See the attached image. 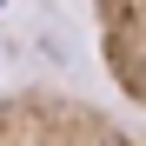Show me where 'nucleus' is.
<instances>
[{"instance_id":"1","label":"nucleus","mask_w":146,"mask_h":146,"mask_svg":"<svg viewBox=\"0 0 146 146\" xmlns=\"http://www.w3.org/2000/svg\"><path fill=\"white\" fill-rule=\"evenodd\" d=\"M0 146H146V139L80 93L20 86L0 100Z\"/></svg>"},{"instance_id":"2","label":"nucleus","mask_w":146,"mask_h":146,"mask_svg":"<svg viewBox=\"0 0 146 146\" xmlns=\"http://www.w3.org/2000/svg\"><path fill=\"white\" fill-rule=\"evenodd\" d=\"M93 20H100L106 80L133 106H146V0H93Z\"/></svg>"}]
</instances>
